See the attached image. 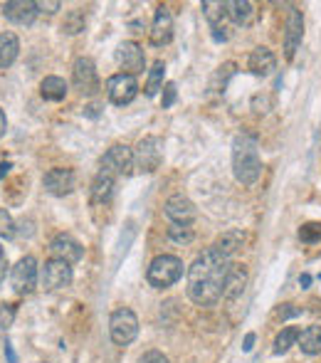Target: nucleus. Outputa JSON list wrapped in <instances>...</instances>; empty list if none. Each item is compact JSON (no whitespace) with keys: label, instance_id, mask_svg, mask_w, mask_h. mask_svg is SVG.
<instances>
[{"label":"nucleus","instance_id":"obj_1","mask_svg":"<svg viewBox=\"0 0 321 363\" xmlns=\"http://www.w3.org/2000/svg\"><path fill=\"white\" fill-rule=\"evenodd\" d=\"M230 257H222L218 250H205L188 267V297L198 306L218 304L225 294V282L230 275Z\"/></svg>","mask_w":321,"mask_h":363},{"label":"nucleus","instance_id":"obj_2","mask_svg":"<svg viewBox=\"0 0 321 363\" xmlns=\"http://www.w3.org/2000/svg\"><path fill=\"white\" fill-rule=\"evenodd\" d=\"M232 173L242 186L257 183L262 173L260 151H257V141L252 136H238L232 144Z\"/></svg>","mask_w":321,"mask_h":363},{"label":"nucleus","instance_id":"obj_3","mask_svg":"<svg viewBox=\"0 0 321 363\" xmlns=\"http://www.w3.org/2000/svg\"><path fill=\"white\" fill-rule=\"evenodd\" d=\"M183 277V262L173 255H158L154 262L149 264L146 279L154 289H168Z\"/></svg>","mask_w":321,"mask_h":363},{"label":"nucleus","instance_id":"obj_4","mask_svg":"<svg viewBox=\"0 0 321 363\" xmlns=\"http://www.w3.org/2000/svg\"><path fill=\"white\" fill-rule=\"evenodd\" d=\"M109 336L116 346H129L138 336V319L126 306L116 309L109 319Z\"/></svg>","mask_w":321,"mask_h":363},{"label":"nucleus","instance_id":"obj_5","mask_svg":"<svg viewBox=\"0 0 321 363\" xmlns=\"http://www.w3.org/2000/svg\"><path fill=\"white\" fill-rule=\"evenodd\" d=\"M163 161V141L158 136H146L138 141L136 151H134V166L143 173H154Z\"/></svg>","mask_w":321,"mask_h":363},{"label":"nucleus","instance_id":"obj_6","mask_svg":"<svg viewBox=\"0 0 321 363\" xmlns=\"http://www.w3.org/2000/svg\"><path fill=\"white\" fill-rule=\"evenodd\" d=\"M136 94H138V82L134 75L119 72V75H112L107 79V97L112 104L126 106L136 99Z\"/></svg>","mask_w":321,"mask_h":363},{"label":"nucleus","instance_id":"obj_7","mask_svg":"<svg viewBox=\"0 0 321 363\" xmlns=\"http://www.w3.org/2000/svg\"><path fill=\"white\" fill-rule=\"evenodd\" d=\"M37 277H40V272H37V259L28 255V257H23L12 267L10 284L18 294H30L32 289L37 287Z\"/></svg>","mask_w":321,"mask_h":363},{"label":"nucleus","instance_id":"obj_8","mask_svg":"<svg viewBox=\"0 0 321 363\" xmlns=\"http://www.w3.org/2000/svg\"><path fill=\"white\" fill-rule=\"evenodd\" d=\"M72 84L74 89H79L82 94L92 97L99 89V77H96V67L90 57H79L72 67Z\"/></svg>","mask_w":321,"mask_h":363},{"label":"nucleus","instance_id":"obj_9","mask_svg":"<svg viewBox=\"0 0 321 363\" xmlns=\"http://www.w3.org/2000/svg\"><path fill=\"white\" fill-rule=\"evenodd\" d=\"M131 168H134V151L124 144L112 146L101 159V170H107L112 176H126L131 173Z\"/></svg>","mask_w":321,"mask_h":363},{"label":"nucleus","instance_id":"obj_10","mask_svg":"<svg viewBox=\"0 0 321 363\" xmlns=\"http://www.w3.org/2000/svg\"><path fill=\"white\" fill-rule=\"evenodd\" d=\"M163 213H166V217L173 225H191L198 215V208L191 198H185L183 193H178V195H171V198L166 200Z\"/></svg>","mask_w":321,"mask_h":363},{"label":"nucleus","instance_id":"obj_11","mask_svg":"<svg viewBox=\"0 0 321 363\" xmlns=\"http://www.w3.org/2000/svg\"><path fill=\"white\" fill-rule=\"evenodd\" d=\"M42 284L50 292H57V289H65L72 284V264L62 262V259H48L45 267H42Z\"/></svg>","mask_w":321,"mask_h":363},{"label":"nucleus","instance_id":"obj_12","mask_svg":"<svg viewBox=\"0 0 321 363\" xmlns=\"http://www.w3.org/2000/svg\"><path fill=\"white\" fill-rule=\"evenodd\" d=\"M116 59H119V65L124 67L126 75H141L143 67H146V55H143L141 45L138 42H121L119 50H116Z\"/></svg>","mask_w":321,"mask_h":363},{"label":"nucleus","instance_id":"obj_13","mask_svg":"<svg viewBox=\"0 0 321 363\" xmlns=\"http://www.w3.org/2000/svg\"><path fill=\"white\" fill-rule=\"evenodd\" d=\"M50 252H52L54 259H62V262H67V264H74L82 259L84 247L79 245L72 235H57V237L50 242Z\"/></svg>","mask_w":321,"mask_h":363},{"label":"nucleus","instance_id":"obj_14","mask_svg":"<svg viewBox=\"0 0 321 363\" xmlns=\"http://www.w3.org/2000/svg\"><path fill=\"white\" fill-rule=\"evenodd\" d=\"M302 37H304L302 12H299L297 8H289V15H287V28H284V55H287V59L294 57L297 47L302 45Z\"/></svg>","mask_w":321,"mask_h":363},{"label":"nucleus","instance_id":"obj_15","mask_svg":"<svg viewBox=\"0 0 321 363\" xmlns=\"http://www.w3.org/2000/svg\"><path fill=\"white\" fill-rule=\"evenodd\" d=\"M173 40V15L166 6H160L154 15V25H151V45L163 47Z\"/></svg>","mask_w":321,"mask_h":363},{"label":"nucleus","instance_id":"obj_16","mask_svg":"<svg viewBox=\"0 0 321 363\" xmlns=\"http://www.w3.org/2000/svg\"><path fill=\"white\" fill-rule=\"evenodd\" d=\"M42 183H45V190H48L50 195L62 198V195L72 193V188H74V173H72L70 168H52L45 173Z\"/></svg>","mask_w":321,"mask_h":363},{"label":"nucleus","instance_id":"obj_17","mask_svg":"<svg viewBox=\"0 0 321 363\" xmlns=\"http://www.w3.org/2000/svg\"><path fill=\"white\" fill-rule=\"evenodd\" d=\"M3 15L12 25H32L37 18V6L32 0H10L3 6Z\"/></svg>","mask_w":321,"mask_h":363},{"label":"nucleus","instance_id":"obj_18","mask_svg":"<svg viewBox=\"0 0 321 363\" xmlns=\"http://www.w3.org/2000/svg\"><path fill=\"white\" fill-rule=\"evenodd\" d=\"M274 67H277V57H274L272 50H267V47H257V50H252V55H250L252 75L267 77L274 72Z\"/></svg>","mask_w":321,"mask_h":363},{"label":"nucleus","instance_id":"obj_19","mask_svg":"<svg viewBox=\"0 0 321 363\" xmlns=\"http://www.w3.org/2000/svg\"><path fill=\"white\" fill-rule=\"evenodd\" d=\"M20 55V40L15 32H0V70L8 67L18 59Z\"/></svg>","mask_w":321,"mask_h":363},{"label":"nucleus","instance_id":"obj_20","mask_svg":"<svg viewBox=\"0 0 321 363\" xmlns=\"http://www.w3.org/2000/svg\"><path fill=\"white\" fill-rule=\"evenodd\" d=\"M242 242H245V233L242 230H225V233L215 240V245H213V250H218L222 255V257H232L235 252L242 247Z\"/></svg>","mask_w":321,"mask_h":363},{"label":"nucleus","instance_id":"obj_21","mask_svg":"<svg viewBox=\"0 0 321 363\" xmlns=\"http://www.w3.org/2000/svg\"><path fill=\"white\" fill-rule=\"evenodd\" d=\"M67 82L62 79V77H45L40 84V94L45 101H62L67 97Z\"/></svg>","mask_w":321,"mask_h":363},{"label":"nucleus","instance_id":"obj_22","mask_svg":"<svg viewBox=\"0 0 321 363\" xmlns=\"http://www.w3.org/2000/svg\"><path fill=\"white\" fill-rule=\"evenodd\" d=\"M114 193V176L107 170H99L96 178L92 181V200L94 203H107Z\"/></svg>","mask_w":321,"mask_h":363},{"label":"nucleus","instance_id":"obj_23","mask_svg":"<svg viewBox=\"0 0 321 363\" xmlns=\"http://www.w3.org/2000/svg\"><path fill=\"white\" fill-rule=\"evenodd\" d=\"M245 282H247V272H245V267L242 264H232L230 275H227V282H225V294H222V297H227V299L240 297L245 289Z\"/></svg>","mask_w":321,"mask_h":363},{"label":"nucleus","instance_id":"obj_24","mask_svg":"<svg viewBox=\"0 0 321 363\" xmlns=\"http://www.w3.org/2000/svg\"><path fill=\"white\" fill-rule=\"evenodd\" d=\"M299 349L307 356H316L321 353V326H307L299 334Z\"/></svg>","mask_w":321,"mask_h":363},{"label":"nucleus","instance_id":"obj_25","mask_svg":"<svg viewBox=\"0 0 321 363\" xmlns=\"http://www.w3.org/2000/svg\"><path fill=\"white\" fill-rule=\"evenodd\" d=\"M227 15H230L235 25H250L252 15H255V8L247 0H230L227 3Z\"/></svg>","mask_w":321,"mask_h":363},{"label":"nucleus","instance_id":"obj_26","mask_svg":"<svg viewBox=\"0 0 321 363\" xmlns=\"http://www.w3.org/2000/svg\"><path fill=\"white\" fill-rule=\"evenodd\" d=\"M203 15L213 25V30H218L227 15V3H222V0H205L203 3Z\"/></svg>","mask_w":321,"mask_h":363},{"label":"nucleus","instance_id":"obj_27","mask_svg":"<svg viewBox=\"0 0 321 363\" xmlns=\"http://www.w3.org/2000/svg\"><path fill=\"white\" fill-rule=\"evenodd\" d=\"M299 334H302V331H299L297 326H284V328H282L280 336L274 339V353H277V356H282V353L289 351L291 346H297L299 344Z\"/></svg>","mask_w":321,"mask_h":363},{"label":"nucleus","instance_id":"obj_28","mask_svg":"<svg viewBox=\"0 0 321 363\" xmlns=\"http://www.w3.org/2000/svg\"><path fill=\"white\" fill-rule=\"evenodd\" d=\"M163 77H166V65L163 62H154V67H151L149 72V82H146V97H156L158 94V89H163Z\"/></svg>","mask_w":321,"mask_h":363},{"label":"nucleus","instance_id":"obj_29","mask_svg":"<svg viewBox=\"0 0 321 363\" xmlns=\"http://www.w3.org/2000/svg\"><path fill=\"white\" fill-rule=\"evenodd\" d=\"M84 25H87V20H84V12L82 10H70L65 15V20H62V32H67V35H77V32H82Z\"/></svg>","mask_w":321,"mask_h":363},{"label":"nucleus","instance_id":"obj_30","mask_svg":"<svg viewBox=\"0 0 321 363\" xmlns=\"http://www.w3.org/2000/svg\"><path fill=\"white\" fill-rule=\"evenodd\" d=\"M168 237L178 245H188L193 240V228L191 225H171L168 228Z\"/></svg>","mask_w":321,"mask_h":363},{"label":"nucleus","instance_id":"obj_31","mask_svg":"<svg viewBox=\"0 0 321 363\" xmlns=\"http://www.w3.org/2000/svg\"><path fill=\"white\" fill-rule=\"evenodd\" d=\"M0 237H6V240L15 237V223L6 208H0Z\"/></svg>","mask_w":321,"mask_h":363},{"label":"nucleus","instance_id":"obj_32","mask_svg":"<svg viewBox=\"0 0 321 363\" xmlns=\"http://www.w3.org/2000/svg\"><path fill=\"white\" fill-rule=\"evenodd\" d=\"M299 237H302V242H316V240H321V223H307V225H302V230H299Z\"/></svg>","mask_w":321,"mask_h":363},{"label":"nucleus","instance_id":"obj_33","mask_svg":"<svg viewBox=\"0 0 321 363\" xmlns=\"http://www.w3.org/2000/svg\"><path fill=\"white\" fill-rule=\"evenodd\" d=\"M15 319V309L8 304H0V328H8Z\"/></svg>","mask_w":321,"mask_h":363},{"label":"nucleus","instance_id":"obj_34","mask_svg":"<svg viewBox=\"0 0 321 363\" xmlns=\"http://www.w3.org/2000/svg\"><path fill=\"white\" fill-rule=\"evenodd\" d=\"M37 6V12H48V15H52V12H57L62 8L60 0H40V3H35Z\"/></svg>","mask_w":321,"mask_h":363},{"label":"nucleus","instance_id":"obj_35","mask_svg":"<svg viewBox=\"0 0 321 363\" xmlns=\"http://www.w3.org/2000/svg\"><path fill=\"white\" fill-rule=\"evenodd\" d=\"M176 84L168 82L166 87H163V109H171L173 104H176Z\"/></svg>","mask_w":321,"mask_h":363},{"label":"nucleus","instance_id":"obj_36","mask_svg":"<svg viewBox=\"0 0 321 363\" xmlns=\"http://www.w3.org/2000/svg\"><path fill=\"white\" fill-rule=\"evenodd\" d=\"M141 363H171V361H168V358L163 356L160 351H149L146 356L141 358Z\"/></svg>","mask_w":321,"mask_h":363},{"label":"nucleus","instance_id":"obj_37","mask_svg":"<svg viewBox=\"0 0 321 363\" xmlns=\"http://www.w3.org/2000/svg\"><path fill=\"white\" fill-rule=\"evenodd\" d=\"M6 129H8V119H6V112L0 109V139L6 136Z\"/></svg>","mask_w":321,"mask_h":363},{"label":"nucleus","instance_id":"obj_38","mask_svg":"<svg viewBox=\"0 0 321 363\" xmlns=\"http://www.w3.org/2000/svg\"><path fill=\"white\" fill-rule=\"evenodd\" d=\"M252 344H255V334H247V336H245L242 349H245V351H252Z\"/></svg>","mask_w":321,"mask_h":363},{"label":"nucleus","instance_id":"obj_39","mask_svg":"<svg viewBox=\"0 0 321 363\" xmlns=\"http://www.w3.org/2000/svg\"><path fill=\"white\" fill-rule=\"evenodd\" d=\"M213 37H215V42H225V40H227V35H225V32H220V28L215 30Z\"/></svg>","mask_w":321,"mask_h":363},{"label":"nucleus","instance_id":"obj_40","mask_svg":"<svg viewBox=\"0 0 321 363\" xmlns=\"http://www.w3.org/2000/svg\"><path fill=\"white\" fill-rule=\"evenodd\" d=\"M6 272H8V259H3V262H0V282L6 279Z\"/></svg>","mask_w":321,"mask_h":363},{"label":"nucleus","instance_id":"obj_41","mask_svg":"<svg viewBox=\"0 0 321 363\" xmlns=\"http://www.w3.org/2000/svg\"><path fill=\"white\" fill-rule=\"evenodd\" d=\"M309 282H311V277H309V275H304L302 279H299V284H302V287H309Z\"/></svg>","mask_w":321,"mask_h":363},{"label":"nucleus","instance_id":"obj_42","mask_svg":"<svg viewBox=\"0 0 321 363\" xmlns=\"http://www.w3.org/2000/svg\"><path fill=\"white\" fill-rule=\"evenodd\" d=\"M3 259H6V250H3V247H0V262H3Z\"/></svg>","mask_w":321,"mask_h":363}]
</instances>
